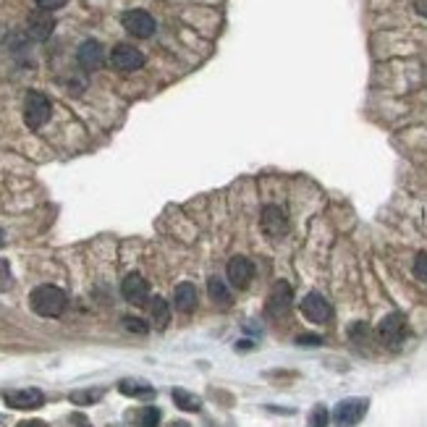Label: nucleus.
I'll use <instances>...</instances> for the list:
<instances>
[{"label": "nucleus", "instance_id": "4468645a", "mask_svg": "<svg viewBox=\"0 0 427 427\" xmlns=\"http://www.w3.org/2000/svg\"><path fill=\"white\" fill-rule=\"evenodd\" d=\"M53 29H56V21H53V16H50L48 11H37V14H32L29 21H26V32L37 42L48 40L50 34H53Z\"/></svg>", "mask_w": 427, "mask_h": 427}, {"label": "nucleus", "instance_id": "c85d7f7f", "mask_svg": "<svg viewBox=\"0 0 427 427\" xmlns=\"http://www.w3.org/2000/svg\"><path fill=\"white\" fill-rule=\"evenodd\" d=\"M16 427H48L42 419H26V422H21V425H16Z\"/></svg>", "mask_w": 427, "mask_h": 427}, {"label": "nucleus", "instance_id": "b1692460", "mask_svg": "<svg viewBox=\"0 0 427 427\" xmlns=\"http://www.w3.org/2000/svg\"><path fill=\"white\" fill-rule=\"evenodd\" d=\"M14 278H11V267L6 259H0V291H9Z\"/></svg>", "mask_w": 427, "mask_h": 427}, {"label": "nucleus", "instance_id": "7c9ffc66", "mask_svg": "<svg viewBox=\"0 0 427 427\" xmlns=\"http://www.w3.org/2000/svg\"><path fill=\"white\" fill-rule=\"evenodd\" d=\"M0 247H3V231H0Z\"/></svg>", "mask_w": 427, "mask_h": 427}, {"label": "nucleus", "instance_id": "423d86ee", "mask_svg": "<svg viewBox=\"0 0 427 427\" xmlns=\"http://www.w3.org/2000/svg\"><path fill=\"white\" fill-rule=\"evenodd\" d=\"M110 63H113L115 71H137V68H142L145 66V56L139 53L134 45H126V42H121V45H115L113 53H110Z\"/></svg>", "mask_w": 427, "mask_h": 427}, {"label": "nucleus", "instance_id": "c756f323", "mask_svg": "<svg viewBox=\"0 0 427 427\" xmlns=\"http://www.w3.org/2000/svg\"><path fill=\"white\" fill-rule=\"evenodd\" d=\"M170 427H192V425H186V422H173Z\"/></svg>", "mask_w": 427, "mask_h": 427}, {"label": "nucleus", "instance_id": "f257e3e1", "mask_svg": "<svg viewBox=\"0 0 427 427\" xmlns=\"http://www.w3.org/2000/svg\"><path fill=\"white\" fill-rule=\"evenodd\" d=\"M29 304H32V309L40 317H61L66 304H68V299H66V294L58 286H40V289L32 291Z\"/></svg>", "mask_w": 427, "mask_h": 427}, {"label": "nucleus", "instance_id": "393cba45", "mask_svg": "<svg viewBox=\"0 0 427 427\" xmlns=\"http://www.w3.org/2000/svg\"><path fill=\"white\" fill-rule=\"evenodd\" d=\"M414 273H417L419 281H425V283H427V252L417 254V259H414Z\"/></svg>", "mask_w": 427, "mask_h": 427}, {"label": "nucleus", "instance_id": "412c9836", "mask_svg": "<svg viewBox=\"0 0 427 427\" xmlns=\"http://www.w3.org/2000/svg\"><path fill=\"white\" fill-rule=\"evenodd\" d=\"M328 422H331V411L325 409V406H314L307 427H328Z\"/></svg>", "mask_w": 427, "mask_h": 427}, {"label": "nucleus", "instance_id": "2eb2a0df", "mask_svg": "<svg viewBox=\"0 0 427 427\" xmlns=\"http://www.w3.org/2000/svg\"><path fill=\"white\" fill-rule=\"evenodd\" d=\"M197 289H194L192 283H181L176 286V294H173V304H176L178 312H194L197 309Z\"/></svg>", "mask_w": 427, "mask_h": 427}, {"label": "nucleus", "instance_id": "39448f33", "mask_svg": "<svg viewBox=\"0 0 427 427\" xmlns=\"http://www.w3.org/2000/svg\"><path fill=\"white\" fill-rule=\"evenodd\" d=\"M121 24L123 29L139 40H147V37H153L155 34V19L142 9H134V11H126L121 16Z\"/></svg>", "mask_w": 427, "mask_h": 427}, {"label": "nucleus", "instance_id": "6e6552de", "mask_svg": "<svg viewBox=\"0 0 427 427\" xmlns=\"http://www.w3.org/2000/svg\"><path fill=\"white\" fill-rule=\"evenodd\" d=\"M3 401L6 406L11 409H40L42 403H45V393L37 391V388H21V391H9V393L3 396Z\"/></svg>", "mask_w": 427, "mask_h": 427}, {"label": "nucleus", "instance_id": "a211bd4d", "mask_svg": "<svg viewBox=\"0 0 427 427\" xmlns=\"http://www.w3.org/2000/svg\"><path fill=\"white\" fill-rule=\"evenodd\" d=\"M118 391L123 396H134V398H153L155 396V388L150 383H142V380H134V378H126L118 383Z\"/></svg>", "mask_w": 427, "mask_h": 427}, {"label": "nucleus", "instance_id": "1a4fd4ad", "mask_svg": "<svg viewBox=\"0 0 427 427\" xmlns=\"http://www.w3.org/2000/svg\"><path fill=\"white\" fill-rule=\"evenodd\" d=\"M302 314H304L309 323L323 325L331 320V304H328L320 294H307V297L302 299Z\"/></svg>", "mask_w": 427, "mask_h": 427}, {"label": "nucleus", "instance_id": "cd10ccee", "mask_svg": "<svg viewBox=\"0 0 427 427\" xmlns=\"http://www.w3.org/2000/svg\"><path fill=\"white\" fill-rule=\"evenodd\" d=\"M414 9H417L419 16L427 19V0H414Z\"/></svg>", "mask_w": 427, "mask_h": 427}, {"label": "nucleus", "instance_id": "a878e982", "mask_svg": "<svg viewBox=\"0 0 427 427\" xmlns=\"http://www.w3.org/2000/svg\"><path fill=\"white\" fill-rule=\"evenodd\" d=\"M34 3H37V9H40V11H48V14H53V11L63 9L68 0H34Z\"/></svg>", "mask_w": 427, "mask_h": 427}, {"label": "nucleus", "instance_id": "7ed1b4c3", "mask_svg": "<svg viewBox=\"0 0 427 427\" xmlns=\"http://www.w3.org/2000/svg\"><path fill=\"white\" fill-rule=\"evenodd\" d=\"M370 409V398H344L333 409V422L339 427H356Z\"/></svg>", "mask_w": 427, "mask_h": 427}, {"label": "nucleus", "instance_id": "dca6fc26", "mask_svg": "<svg viewBox=\"0 0 427 427\" xmlns=\"http://www.w3.org/2000/svg\"><path fill=\"white\" fill-rule=\"evenodd\" d=\"M147 309H150V320H153V325L158 328V331H163V328H168V323H170V307H168V302L163 297H155V299H150L147 302Z\"/></svg>", "mask_w": 427, "mask_h": 427}, {"label": "nucleus", "instance_id": "f8f14e48", "mask_svg": "<svg viewBox=\"0 0 427 427\" xmlns=\"http://www.w3.org/2000/svg\"><path fill=\"white\" fill-rule=\"evenodd\" d=\"M291 297H294V291L286 281H278L270 289V297H267V312L273 314V317H281V314L289 312L291 307Z\"/></svg>", "mask_w": 427, "mask_h": 427}, {"label": "nucleus", "instance_id": "9d476101", "mask_svg": "<svg viewBox=\"0 0 427 427\" xmlns=\"http://www.w3.org/2000/svg\"><path fill=\"white\" fill-rule=\"evenodd\" d=\"M76 61L84 71H97L105 63V50L97 40H84L76 50Z\"/></svg>", "mask_w": 427, "mask_h": 427}, {"label": "nucleus", "instance_id": "5701e85b", "mask_svg": "<svg viewBox=\"0 0 427 427\" xmlns=\"http://www.w3.org/2000/svg\"><path fill=\"white\" fill-rule=\"evenodd\" d=\"M121 325H123V328H126L129 333H137V336H145V333L150 331L145 320H139V317H123Z\"/></svg>", "mask_w": 427, "mask_h": 427}, {"label": "nucleus", "instance_id": "f3484780", "mask_svg": "<svg viewBox=\"0 0 427 427\" xmlns=\"http://www.w3.org/2000/svg\"><path fill=\"white\" fill-rule=\"evenodd\" d=\"M207 294H210V299H212V304H218V307L234 304L231 291H228V286L223 283V278H218V275H212V278L207 281Z\"/></svg>", "mask_w": 427, "mask_h": 427}, {"label": "nucleus", "instance_id": "f03ea898", "mask_svg": "<svg viewBox=\"0 0 427 427\" xmlns=\"http://www.w3.org/2000/svg\"><path fill=\"white\" fill-rule=\"evenodd\" d=\"M409 336V325H406V317L398 312H391L388 317H383L378 325V339L383 346L388 349H398Z\"/></svg>", "mask_w": 427, "mask_h": 427}, {"label": "nucleus", "instance_id": "bb28decb", "mask_svg": "<svg viewBox=\"0 0 427 427\" xmlns=\"http://www.w3.org/2000/svg\"><path fill=\"white\" fill-rule=\"evenodd\" d=\"M297 344L299 346H320L323 339H320V336H312V333H307V336H299Z\"/></svg>", "mask_w": 427, "mask_h": 427}, {"label": "nucleus", "instance_id": "9b49d317", "mask_svg": "<svg viewBox=\"0 0 427 427\" xmlns=\"http://www.w3.org/2000/svg\"><path fill=\"white\" fill-rule=\"evenodd\" d=\"M252 278H254V265H252L249 257H231V262H228V281L234 283L236 289H247L252 283Z\"/></svg>", "mask_w": 427, "mask_h": 427}, {"label": "nucleus", "instance_id": "6ab92c4d", "mask_svg": "<svg viewBox=\"0 0 427 427\" xmlns=\"http://www.w3.org/2000/svg\"><path fill=\"white\" fill-rule=\"evenodd\" d=\"M173 403H176L181 411H200L202 409V401L197 398L194 393L184 391V388H176L173 391Z\"/></svg>", "mask_w": 427, "mask_h": 427}, {"label": "nucleus", "instance_id": "aec40b11", "mask_svg": "<svg viewBox=\"0 0 427 427\" xmlns=\"http://www.w3.org/2000/svg\"><path fill=\"white\" fill-rule=\"evenodd\" d=\"M158 425H160V409H155V406H145V409H139L137 427H158Z\"/></svg>", "mask_w": 427, "mask_h": 427}, {"label": "nucleus", "instance_id": "ddd939ff", "mask_svg": "<svg viewBox=\"0 0 427 427\" xmlns=\"http://www.w3.org/2000/svg\"><path fill=\"white\" fill-rule=\"evenodd\" d=\"M259 226H262V231H265L267 236H283L286 234V228H289V220H286V212H283L281 207H275V205H270V207L262 210V215H259Z\"/></svg>", "mask_w": 427, "mask_h": 427}, {"label": "nucleus", "instance_id": "20e7f679", "mask_svg": "<svg viewBox=\"0 0 427 427\" xmlns=\"http://www.w3.org/2000/svg\"><path fill=\"white\" fill-rule=\"evenodd\" d=\"M50 113H53V105L42 92H29L24 100V121L29 129H42L48 123Z\"/></svg>", "mask_w": 427, "mask_h": 427}, {"label": "nucleus", "instance_id": "4be33fe9", "mask_svg": "<svg viewBox=\"0 0 427 427\" xmlns=\"http://www.w3.org/2000/svg\"><path fill=\"white\" fill-rule=\"evenodd\" d=\"M100 396H103L100 388H92V391H73L71 401L73 403H95V401H100Z\"/></svg>", "mask_w": 427, "mask_h": 427}, {"label": "nucleus", "instance_id": "0eeeda50", "mask_svg": "<svg viewBox=\"0 0 427 427\" xmlns=\"http://www.w3.org/2000/svg\"><path fill=\"white\" fill-rule=\"evenodd\" d=\"M121 294L129 304L142 307L150 302V283H147L139 273H129L121 283Z\"/></svg>", "mask_w": 427, "mask_h": 427}]
</instances>
